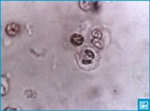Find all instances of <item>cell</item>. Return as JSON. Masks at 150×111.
Instances as JSON below:
<instances>
[{
  "label": "cell",
  "mask_w": 150,
  "mask_h": 111,
  "mask_svg": "<svg viewBox=\"0 0 150 111\" xmlns=\"http://www.w3.org/2000/svg\"><path fill=\"white\" fill-rule=\"evenodd\" d=\"M19 31H20V27L17 24H9L6 27V33L9 36H15Z\"/></svg>",
  "instance_id": "obj_1"
},
{
  "label": "cell",
  "mask_w": 150,
  "mask_h": 111,
  "mask_svg": "<svg viewBox=\"0 0 150 111\" xmlns=\"http://www.w3.org/2000/svg\"><path fill=\"white\" fill-rule=\"evenodd\" d=\"M83 41H84L83 36L80 34H73L71 36H70V42H71L72 45L76 46V47L81 46L83 43Z\"/></svg>",
  "instance_id": "obj_2"
},
{
  "label": "cell",
  "mask_w": 150,
  "mask_h": 111,
  "mask_svg": "<svg viewBox=\"0 0 150 111\" xmlns=\"http://www.w3.org/2000/svg\"><path fill=\"white\" fill-rule=\"evenodd\" d=\"M95 53H94V52L93 50H89V49H87V50H86L83 52V58H86V59H88V60H93L94 58H95Z\"/></svg>",
  "instance_id": "obj_3"
},
{
  "label": "cell",
  "mask_w": 150,
  "mask_h": 111,
  "mask_svg": "<svg viewBox=\"0 0 150 111\" xmlns=\"http://www.w3.org/2000/svg\"><path fill=\"white\" fill-rule=\"evenodd\" d=\"M92 36H94V38H101V36H102V34H101V32H100V31L95 30V31L93 32Z\"/></svg>",
  "instance_id": "obj_4"
}]
</instances>
